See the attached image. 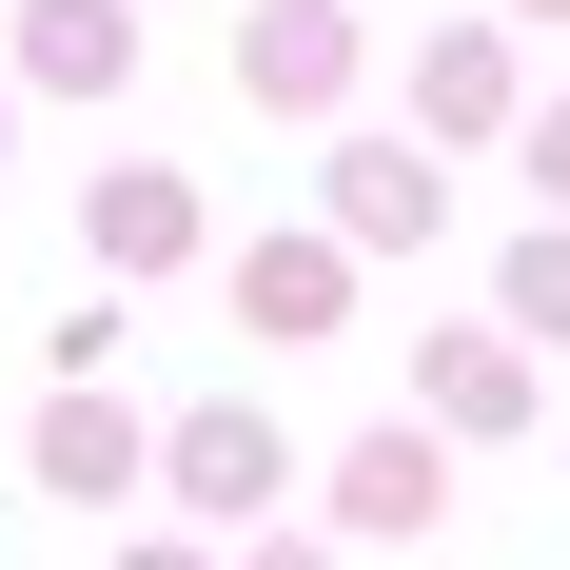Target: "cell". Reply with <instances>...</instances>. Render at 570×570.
<instances>
[{
  "label": "cell",
  "instance_id": "5b68a950",
  "mask_svg": "<svg viewBox=\"0 0 570 570\" xmlns=\"http://www.w3.org/2000/svg\"><path fill=\"white\" fill-rule=\"evenodd\" d=\"M354 315V256L335 236H256V256H236V335L276 354V335H335Z\"/></svg>",
  "mask_w": 570,
  "mask_h": 570
},
{
  "label": "cell",
  "instance_id": "8992f818",
  "mask_svg": "<svg viewBox=\"0 0 570 570\" xmlns=\"http://www.w3.org/2000/svg\"><path fill=\"white\" fill-rule=\"evenodd\" d=\"M413 138L453 158V138H512V40L453 20V40H413Z\"/></svg>",
  "mask_w": 570,
  "mask_h": 570
},
{
  "label": "cell",
  "instance_id": "ba28073f",
  "mask_svg": "<svg viewBox=\"0 0 570 570\" xmlns=\"http://www.w3.org/2000/svg\"><path fill=\"white\" fill-rule=\"evenodd\" d=\"M413 433H531V354L512 335H433L413 354Z\"/></svg>",
  "mask_w": 570,
  "mask_h": 570
},
{
  "label": "cell",
  "instance_id": "9c48e42d",
  "mask_svg": "<svg viewBox=\"0 0 570 570\" xmlns=\"http://www.w3.org/2000/svg\"><path fill=\"white\" fill-rule=\"evenodd\" d=\"M433 512H453V453H433V433H354L335 453V531L394 551V531H433Z\"/></svg>",
  "mask_w": 570,
  "mask_h": 570
},
{
  "label": "cell",
  "instance_id": "277c9868",
  "mask_svg": "<svg viewBox=\"0 0 570 570\" xmlns=\"http://www.w3.org/2000/svg\"><path fill=\"white\" fill-rule=\"evenodd\" d=\"M79 256H99V276H177V256H197V177H177V158H99Z\"/></svg>",
  "mask_w": 570,
  "mask_h": 570
},
{
  "label": "cell",
  "instance_id": "6da1fadb",
  "mask_svg": "<svg viewBox=\"0 0 570 570\" xmlns=\"http://www.w3.org/2000/svg\"><path fill=\"white\" fill-rule=\"evenodd\" d=\"M236 99L256 118H335L354 99V0H256L236 20Z\"/></svg>",
  "mask_w": 570,
  "mask_h": 570
},
{
  "label": "cell",
  "instance_id": "3957f363",
  "mask_svg": "<svg viewBox=\"0 0 570 570\" xmlns=\"http://www.w3.org/2000/svg\"><path fill=\"white\" fill-rule=\"evenodd\" d=\"M177 512H276V492H295V433H276V413H256V394H217V413H177Z\"/></svg>",
  "mask_w": 570,
  "mask_h": 570
},
{
  "label": "cell",
  "instance_id": "52a82bcc",
  "mask_svg": "<svg viewBox=\"0 0 570 570\" xmlns=\"http://www.w3.org/2000/svg\"><path fill=\"white\" fill-rule=\"evenodd\" d=\"M20 79L40 99H118L138 79V0H20Z\"/></svg>",
  "mask_w": 570,
  "mask_h": 570
},
{
  "label": "cell",
  "instance_id": "4fadbf2b",
  "mask_svg": "<svg viewBox=\"0 0 570 570\" xmlns=\"http://www.w3.org/2000/svg\"><path fill=\"white\" fill-rule=\"evenodd\" d=\"M118 570H197V551H177V531H158V551H118Z\"/></svg>",
  "mask_w": 570,
  "mask_h": 570
},
{
  "label": "cell",
  "instance_id": "30bf717a",
  "mask_svg": "<svg viewBox=\"0 0 570 570\" xmlns=\"http://www.w3.org/2000/svg\"><path fill=\"white\" fill-rule=\"evenodd\" d=\"M40 492H79V512H118V492H138V413H118L99 374H59V413H40Z\"/></svg>",
  "mask_w": 570,
  "mask_h": 570
},
{
  "label": "cell",
  "instance_id": "9a60e30c",
  "mask_svg": "<svg viewBox=\"0 0 570 570\" xmlns=\"http://www.w3.org/2000/svg\"><path fill=\"white\" fill-rule=\"evenodd\" d=\"M512 20H570V0H512Z\"/></svg>",
  "mask_w": 570,
  "mask_h": 570
},
{
  "label": "cell",
  "instance_id": "8fae6325",
  "mask_svg": "<svg viewBox=\"0 0 570 570\" xmlns=\"http://www.w3.org/2000/svg\"><path fill=\"white\" fill-rule=\"evenodd\" d=\"M512 354H570V217L512 236Z\"/></svg>",
  "mask_w": 570,
  "mask_h": 570
},
{
  "label": "cell",
  "instance_id": "7c38bea8",
  "mask_svg": "<svg viewBox=\"0 0 570 570\" xmlns=\"http://www.w3.org/2000/svg\"><path fill=\"white\" fill-rule=\"evenodd\" d=\"M512 158H531V197H570V99H512Z\"/></svg>",
  "mask_w": 570,
  "mask_h": 570
},
{
  "label": "cell",
  "instance_id": "7a4b0ae2",
  "mask_svg": "<svg viewBox=\"0 0 570 570\" xmlns=\"http://www.w3.org/2000/svg\"><path fill=\"white\" fill-rule=\"evenodd\" d=\"M315 197H335V256H413V236L453 217V158H433V138H354Z\"/></svg>",
  "mask_w": 570,
  "mask_h": 570
},
{
  "label": "cell",
  "instance_id": "5bb4252c",
  "mask_svg": "<svg viewBox=\"0 0 570 570\" xmlns=\"http://www.w3.org/2000/svg\"><path fill=\"white\" fill-rule=\"evenodd\" d=\"M236 570H335V551H236Z\"/></svg>",
  "mask_w": 570,
  "mask_h": 570
},
{
  "label": "cell",
  "instance_id": "2e32d148",
  "mask_svg": "<svg viewBox=\"0 0 570 570\" xmlns=\"http://www.w3.org/2000/svg\"><path fill=\"white\" fill-rule=\"evenodd\" d=\"M0 138H20V99H0Z\"/></svg>",
  "mask_w": 570,
  "mask_h": 570
}]
</instances>
